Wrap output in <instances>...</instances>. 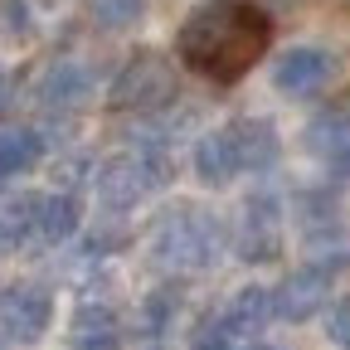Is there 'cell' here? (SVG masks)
<instances>
[{
  "instance_id": "cell-1",
  "label": "cell",
  "mask_w": 350,
  "mask_h": 350,
  "mask_svg": "<svg viewBox=\"0 0 350 350\" xmlns=\"http://www.w3.org/2000/svg\"><path fill=\"white\" fill-rule=\"evenodd\" d=\"M273 39V20L262 15L248 0H214L200 5L185 25H180V49L185 68H195L209 83H239L262 54H268Z\"/></svg>"
},
{
  "instance_id": "cell-2",
  "label": "cell",
  "mask_w": 350,
  "mask_h": 350,
  "mask_svg": "<svg viewBox=\"0 0 350 350\" xmlns=\"http://www.w3.org/2000/svg\"><path fill=\"white\" fill-rule=\"evenodd\" d=\"M214 253H219V229L200 209H170L165 224L156 229V258L165 268H175V273L209 268Z\"/></svg>"
},
{
  "instance_id": "cell-3",
  "label": "cell",
  "mask_w": 350,
  "mask_h": 350,
  "mask_svg": "<svg viewBox=\"0 0 350 350\" xmlns=\"http://www.w3.org/2000/svg\"><path fill=\"white\" fill-rule=\"evenodd\" d=\"M165 103H175V68L161 54H137L112 83L117 112H161Z\"/></svg>"
},
{
  "instance_id": "cell-4",
  "label": "cell",
  "mask_w": 350,
  "mask_h": 350,
  "mask_svg": "<svg viewBox=\"0 0 350 350\" xmlns=\"http://www.w3.org/2000/svg\"><path fill=\"white\" fill-rule=\"evenodd\" d=\"M49 317H54V301L39 282H15L0 292V326H5L10 340L20 345H34L44 331H49Z\"/></svg>"
},
{
  "instance_id": "cell-5",
  "label": "cell",
  "mask_w": 350,
  "mask_h": 350,
  "mask_svg": "<svg viewBox=\"0 0 350 350\" xmlns=\"http://www.w3.org/2000/svg\"><path fill=\"white\" fill-rule=\"evenodd\" d=\"M156 180H161V175H156V165L146 156H117L98 175V195H103L107 209H131V204H142L151 195Z\"/></svg>"
},
{
  "instance_id": "cell-6",
  "label": "cell",
  "mask_w": 350,
  "mask_h": 350,
  "mask_svg": "<svg viewBox=\"0 0 350 350\" xmlns=\"http://www.w3.org/2000/svg\"><path fill=\"white\" fill-rule=\"evenodd\" d=\"M326 297H331V273L326 268H301V273H292L273 292V317L306 321V317H317L321 306H326Z\"/></svg>"
},
{
  "instance_id": "cell-7",
  "label": "cell",
  "mask_w": 350,
  "mask_h": 350,
  "mask_svg": "<svg viewBox=\"0 0 350 350\" xmlns=\"http://www.w3.org/2000/svg\"><path fill=\"white\" fill-rule=\"evenodd\" d=\"M224 146H229L234 170H268L278 161V131L262 117H243V122L224 126Z\"/></svg>"
},
{
  "instance_id": "cell-8",
  "label": "cell",
  "mask_w": 350,
  "mask_h": 350,
  "mask_svg": "<svg viewBox=\"0 0 350 350\" xmlns=\"http://www.w3.org/2000/svg\"><path fill=\"white\" fill-rule=\"evenodd\" d=\"M326 78H331V54L326 49H287L278 59V68H273V83L282 93H292V98L317 93Z\"/></svg>"
},
{
  "instance_id": "cell-9",
  "label": "cell",
  "mask_w": 350,
  "mask_h": 350,
  "mask_svg": "<svg viewBox=\"0 0 350 350\" xmlns=\"http://www.w3.org/2000/svg\"><path fill=\"white\" fill-rule=\"evenodd\" d=\"M306 151L336 175H350V112H321L306 126Z\"/></svg>"
},
{
  "instance_id": "cell-10",
  "label": "cell",
  "mask_w": 350,
  "mask_h": 350,
  "mask_svg": "<svg viewBox=\"0 0 350 350\" xmlns=\"http://www.w3.org/2000/svg\"><path fill=\"white\" fill-rule=\"evenodd\" d=\"M268 321H273V292L268 287H243V292L229 297L219 331H224V336H258Z\"/></svg>"
},
{
  "instance_id": "cell-11",
  "label": "cell",
  "mask_w": 350,
  "mask_h": 350,
  "mask_svg": "<svg viewBox=\"0 0 350 350\" xmlns=\"http://www.w3.org/2000/svg\"><path fill=\"white\" fill-rule=\"evenodd\" d=\"M239 248H243V258H253V262H262V258L278 253V204H273V195H253V200H248V219H243Z\"/></svg>"
},
{
  "instance_id": "cell-12",
  "label": "cell",
  "mask_w": 350,
  "mask_h": 350,
  "mask_svg": "<svg viewBox=\"0 0 350 350\" xmlns=\"http://www.w3.org/2000/svg\"><path fill=\"white\" fill-rule=\"evenodd\" d=\"M73 229H78V204L68 195H34V229H29V239L64 243Z\"/></svg>"
},
{
  "instance_id": "cell-13",
  "label": "cell",
  "mask_w": 350,
  "mask_h": 350,
  "mask_svg": "<svg viewBox=\"0 0 350 350\" xmlns=\"http://www.w3.org/2000/svg\"><path fill=\"white\" fill-rule=\"evenodd\" d=\"M88 88H93V73L83 64H54L39 78V103L44 107H73V103L88 98Z\"/></svg>"
},
{
  "instance_id": "cell-14",
  "label": "cell",
  "mask_w": 350,
  "mask_h": 350,
  "mask_svg": "<svg viewBox=\"0 0 350 350\" xmlns=\"http://www.w3.org/2000/svg\"><path fill=\"white\" fill-rule=\"evenodd\" d=\"M39 156H44L39 131H29V126H0V180L29 170Z\"/></svg>"
},
{
  "instance_id": "cell-15",
  "label": "cell",
  "mask_w": 350,
  "mask_h": 350,
  "mask_svg": "<svg viewBox=\"0 0 350 350\" xmlns=\"http://www.w3.org/2000/svg\"><path fill=\"white\" fill-rule=\"evenodd\" d=\"M73 350H117V321H112V312H103V306H78Z\"/></svg>"
},
{
  "instance_id": "cell-16",
  "label": "cell",
  "mask_w": 350,
  "mask_h": 350,
  "mask_svg": "<svg viewBox=\"0 0 350 350\" xmlns=\"http://www.w3.org/2000/svg\"><path fill=\"white\" fill-rule=\"evenodd\" d=\"M195 175L204 185H224L234 175V161H229V146H224V131H209V137L195 142Z\"/></svg>"
},
{
  "instance_id": "cell-17",
  "label": "cell",
  "mask_w": 350,
  "mask_h": 350,
  "mask_svg": "<svg viewBox=\"0 0 350 350\" xmlns=\"http://www.w3.org/2000/svg\"><path fill=\"white\" fill-rule=\"evenodd\" d=\"M34 229V195H20L0 209V248H15L20 239H29Z\"/></svg>"
},
{
  "instance_id": "cell-18",
  "label": "cell",
  "mask_w": 350,
  "mask_h": 350,
  "mask_svg": "<svg viewBox=\"0 0 350 350\" xmlns=\"http://www.w3.org/2000/svg\"><path fill=\"white\" fill-rule=\"evenodd\" d=\"M88 10L103 29H131L146 15V0H88Z\"/></svg>"
},
{
  "instance_id": "cell-19",
  "label": "cell",
  "mask_w": 350,
  "mask_h": 350,
  "mask_svg": "<svg viewBox=\"0 0 350 350\" xmlns=\"http://www.w3.org/2000/svg\"><path fill=\"white\" fill-rule=\"evenodd\" d=\"M25 34H29L25 0H0V39H25Z\"/></svg>"
},
{
  "instance_id": "cell-20",
  "label": "cell",
  "mask_w": 350,
  "mask_h": 350,
  "mask_svg": "<svg viewBox=\"0 0 350 350\" xmlns=\"http://www.w3.org/2000/svg\"><path fill=\"white\" fill-rule=\"evenodd\" d=\"M326 331H331V340H336V345H345V350H350V301H336V312H331Z\"/></svg>"
},
{
  "instance_id": "cell-21",
  "label": "cell",
  "mask_w": 350,
  "mask_h": 350,
  "mask_svg": "<svg viewBox=\"0 0 350 350\" xmlns=\"http://www.w3.org/2000/svg\"><path fill=\"white\" fill-rule=\"evenodd\" d=\"M195 350H229V336L224 331H200L195 336Z\"/></svg>"
},
{
  "instance_id": "cell-22",
  "label": "cell",
  "mask_w": 350,
  "mask_h": 350,
  "mask_svg": "<svg viewBox=\"0 0 350 350\" xmlns=\"http://www.w3.org/2000/svg\"><path fill=\"white\" fill-rule=\"evenodd\" d=\"M0 103H5V78H0Z\"/></svg>"
},
{
  "instance_id": "cell-23",
  "label": "cell",
  "mask_w": 350,
  "mask_h": 350,
  "mask_svg": "<svg viewBox=\"0 0 350 350\" xmlns=\"http://www.w3.org/2000/svg\"><path fill=\"white\" fill-rule=\"evenodd\" d=\"M258 350H273V345H258Z\"/></svg>"
}]
</instances>
